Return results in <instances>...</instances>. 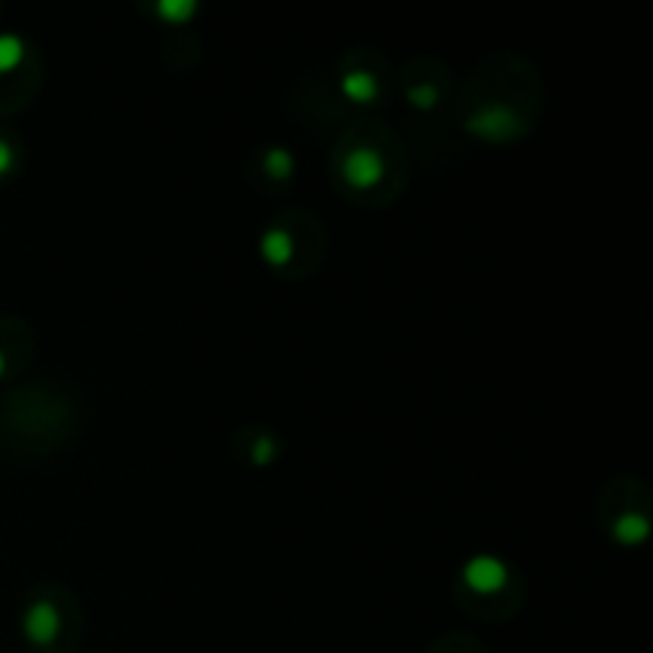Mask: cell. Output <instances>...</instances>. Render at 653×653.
Returning a JSON list of instances; mask_svg holds the SVG:
<instances>
[{
  "mask_svg": "<svg viewBox=\"0 0 653 653\" xmlns=\"http://www.w3.org/2000/svg\"><path fill=\"white\" fill-rule=\"evenodd\" d=\"M462 580H466V587L481 593V596H491V593H501L510 580V571L501 558L494 555H475L472 561H466L462 567Z\"/></svg>",
  "mask_w": 653,
  "mask_h": 653,
  "instance_id": "1",
  "label": "cell"
},
{
  "mask_svg": "<svg viewBox=\"0 0 653 653\" xmlns=\"http://www.w3.org/2000/svg\"><path fill=\"white\" fill-rule=\"evenodd\" d=\"M469 131L485 137V141H510V137H517L523 128H520L517 112L510 106H485L469 118Z\"/></svg>",
  "mask_w": 653,
  "mask_h": 653,
  "instance_id": "2",
  "label": "cell"
},
{
  "mask_svg": "<svg viewBox=\"0 0 653 653\" xmlns=\"http://www.w3.org/2000/svg\"><path fill=\"white\" fill-rule=\"evenodd\" d=\"M386 176V160L380 157L376 150L370 147H357L348 153V160H345V179L351 188H373L376 182H380Z\"/></svg>",
  "mask_w": 653,
  "mask_h": 653,
  "instance_id": "3",
  "label": "cell"
},
{
  "mask_svg": "<svg viewBox=\"0 0 653 653\" xmlns=\"http://www.w3.org/2000/svg\"><path fill=\"white\" fill-rule=\"evenodd\" d=\"M23 631L32 644H51L58 638L61 631V615L58 609L48 603V599H39V603H32L23 615Z\"/></svg>",
  "mask_w": 653,
  "mask_h": 653,
  "instance_id": "4",
  "label": "cell"
},
{
  "mask_svg": "<svg viewBox=\"0 0 653 653\" xmlns=\"http://www.w3.org/2000/svg\"><path fill=\"white\" fill-rule=\"evenodd\" d=\"M341 93L351 102H357V106H367V102H373L376 93H380V83H376V77L367 71H351L341 77Z\"/></svg>",
  "mask_w": 653,
  "mask_h": 653,
  "instance_id": "5",
  "label": "cell"
},
{
  "mask_svg": "<svg viewBox=\"0 0 653 653\" xmlns=\"http://www.w3.org/2000/svg\"><path fill=\"white\" fill-rule=\"evenodd\" d=\"M262 259L274 268H284L290 259H294V239H290L284 230H268L262 236Z\"/></svg>",
  "mask_w": 653,
  "mask_h": 653,
  "instance_id": "6",
  "label": "cell"
},
{
  "mask_svg": "<svg viewBox=\"0 0 653 653\" xmlns=\"http://www.w3.org/2000/svg\"><path fill=\"white\" fill-rule=\"evenodd\" d=\"M612 536H615V542H622V545H641L650 536V523H647V517H641V513L628 510L615 520Z\"/></svg>",
  "mask_w": 653,
  "mask_h": 653,
  "instance_id": "7",
  "label": "cell"
},
{
  "mask_svg": "<svg viewBox=\"0 0 653 653\" xmlns=\"http://www.w3.org/2000/svg\"><path fill=\"white\" fill-rule=\"evenodd\" d=\"M23 55H26V42L20 36H10V32H4V36H0V74L20 67Z\"/></svg>",
  "mask_w": 653,
  "mask_h": 653,
  "instance_id": "8",
  "label": "cell"
},
{
  "mask_svg": "<svg viewBox=\"0 0 653 653\" xmlns=\"http://www.w3.org/2000/svg\"><path fill=\"white\" fill-rule=\"evenodd\" d=\"M157 13L163 16L166 23L179 26V23H185V20H192V16L198 13V4H195V0H160Z\"/></svg>",
  "mask_w": 653,
  "mask_h": 653,
  "instance_id": "9",
  "label": "cell"
},
{
  "mask_svg": "<svg viewBox=\"0 0 653 653\" xmlns=\"http://www.w3.org/2000/svg\"><path fill=\"white\" fill-rule=\"evenodd\" d=\"M290 169H294V157H290L284 147H271V150L265 153V173H268L271 179H287Z\"/></svg>",
  "mask_w": 653,
  "mask_h": 653,
  "instance_id": "10",
  "label": "cell"
},
{
  "mask_svg": "<svg viewBox=\"0 0 653 653\" xmlns=\"http://www.w3.org/2000/svg\"><path fill=\"white\" fill-rule=\"evenodd\" d=\"M408 102L415 109H434L437 106V90L431 87V83H418V87L408 90Z\"/></svg>",
  "mask_w": 653,
  "mask_h": 653,
  "instance_id": "11",
  "label": "cell"
},
{
  "mask_svg": "<svg viewBox=\"0 0 653 653\" xmlns=\"http://www.w3.org/2000/svg\"><path fill=\"white\" fill-rule=\"evenodd\" d=\"M274 456H278V446H274L271 437H262L259 443H255V453L252 459L259 462V466H268V462H274Z\"/></svg>",
  "mask_w": 653,
  "mask_h": 653,
  "instance_id": "12",
  "label": "cell"
},
{
  "mask_svg": "<svg viewBox=\"0 0 653 653\" xmlns=\"http://www.w3.org/2000/svg\"><path fill=\"white\" fill-rule=\"evenodd\" d=\"M10 166H13V153H10V147L4 141H0V176H4Z\"/></svg>",
  "mask_w": 653,
  "mask_h": 653,
  "instance_id": "13",
  "label": "cell"
},
{
  "mask_svg": "<svg viewBox=\"0 0 653 653\" xmlns=\"http://www.w3.org/2000/svg\"><path fill=\"white\" fill-rule=\"evenodd\" d=\"M4 370H7V360H4V354H0V376H4Z\"/></svg>",
  "mask_w": 653,
  "mask_h": 653,
  "instance_id": "14",
  "label": "cell"
}]
</instances>
